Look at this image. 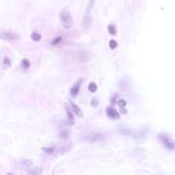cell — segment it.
<instances>
[{
    "mask_svg": "<svg viewBox=\"0 0 175 175\" xmlns=\"http://www.w3.org/2000/svg\"><path fill=\"white\" fill-rule=\"evenodd\" d=\"M94 1H95V0H89L88 5H87L86 12H85L84 18H83V26L85 28H88L91 24V11H92V9H93Z\"/></svg>",
    "mask_w": 175,
    "mask_h": 175,
    "instance_id": "cell-2",
    "label": "cell"
},
{
    "mask_svg": "<svg viewBox=\"0 0 175 175\" xmlns=\"http://www.w3.org/2000/svg\"><path fill=\"white\" fill-rule=\"evenodd\" d=\"M118 105H119L121 108H123V107H125V105H126V101L124 100H121L118 101Z\"/></svg>",
    "mask_w": 175,
    "mask_h": 175,
    "instance_id": "cell-16",
    "label": "cell"
},
{
    "mask_svg": "<svg viewBox=\"0 0 175 175\" xmlns=\"http://www.w3.org/2000/svg\"><path fill=\"white\" fill-rule=\"evenodd\" d=\"M30 64H30V62H29V59H24L22 61V67L24 69H28L30 67Z\"/></svg>",
    "mask_w": 175,
    "mask_h": 175,
    "instance_id": "cell-13",
    "label": "cell"
},
{
    "mask_svg": "<svg viewBox=\"0 0 175 175\" xmlns=\"http://www.w3.org/2000/svg\"><path fill=\"white\" fill-rule=\"evenodd\" d=\"M41 172H42V169H34V171L29 173V175H40Z\"/></svg>",
    "mask_w": 175,
    "mask_h": 175,
    "instance_id": "cell-15",
    "label": "cell"
},
{
    "mask_svg": "<svg viewBox=\"0 0 175 175\" xmlns=\"http://www.w3.org/2000/svg\"><path fill=\"white\" fill-rule=\"evenodd\" d=\"M160 139L162 141L163 146L167 147L168 149H175V144L172 138H170L167 135H160Z\"/></svg>",
    "mask_w": 175,
    "mask_h": 175,
    "instance_id": "cell-4",
    "label": "cell"
},
{
    "mask_svg": "<svg viewBox=\"0 0 175 175\" xmlns=\"http://www.w3.org/2000/svg\"><path fill=\"white\" fill-rule=\"evenodd\" d=\"M83 80L82 79H79L77 81L75 85L71 88V94H72V96H76L78 94V92H79V89H80V86H81V83H82Z\"/></svg>",
    "mask_w": 175,
    "mask_h": 175,
    "instance_id": "cell-5",
    "label": "cell"
},
{
    "mask_svg": "<svg viewBox=\"0 0 175 175\" xmlns=\"http://www.w3.org/2000/svg\"><path fill=\"white\" fill-rule=\"evenodd\" d=\"M7 175H15V174H12V173H8Z\"/></svg>",
    "mask_w": 175,
    "mask_h": 175,
    "instance_id": "cell-20",
    "label": "cell"
},
{
    "mask_svg": "<svg viewBox=\"0 0 175 175\" xmlns=\"http://www.w3.org/2000/svg\"><path fill=\"white\" fill-rule=\"evenodd\" d=\"M84 140L88 142H100L105 140V135L103 133H98V132H93V133H89L86 136L83 138Z\"/></svg>",
    "mask_w": 175,
    "mask_h": 175,
    "instance_id": "cell-3",
    "label": "cell"
},
{
    "mask_svg": "<svg viewBox=\"0 0 175 175\" xmlns=\"http://www.w3.org/2000/svg\"><path fill=\"white\" fill-rule=\"evenodd\" d=\"M109 45H110V48L111 49H115V48L118 46V42H117L116 40H111L110 41V43H109Z\"/></svg>",
    "mask_w": 175,
    "mask_h": 175,
    "instance_id": "cell-14",
    "label": "cell"
},
{
    "mask_svg": "<svg viewBox=\"0 0 175 175\" xmlns=\"http://www.w3.org/2000/svg\"><path fill=\"white\" fill-rule=\"evenodd\" d=\"M59 41H61V38H55L54 39V41L52 42V44H55V43H59Z\"/></svg>",
    "mask_w": 175,
    "mask_h": 175,
    "instance_id": "cell-18",
    "label": "cell"
},
{
    "mask_svg": "<svg viewBox=\"0 0 175 175\" xmlns=\"http://www.w3.org/2000/svg\"><path fill=\"white\" fill-rule=\"evenodd\" d=\"M10 66H11L10 59H8V57H4V59H3V67H4V68H9Z\"/></svg>",
    "mask_w": 175,
    "mask_h": 175,
    "instance_id": "cell-12",
    "label": "cell"
},
{
    "mask_svg": "<svg viewBox=\"0 0 175 175\" xmlns=\"http://www.w3.org/2000/svg\"><path fill=\"white\" fill-rule=\"evenodd\" d=\"M88 89H89V91L90 92L94 93V92H96V90H97V85H96L94 82H91L88 86Z\"/></svg>",
    "mask_w": 175,
    "mask_h": 175,
    "instance_id": "cell-10",
    "label": "cell"
},
{
    "mask_svg": "<svg viewBox=\"0 0 175 175\" xmlns=\"http://www.w3.org/2000/svg\"><path fill=\"white\" fill-rule=\"evenodd\" d=\"M70 105H71V107H72V109H73V110H72L73 112L75 113V114L77 115V116L79 117V118H82V117H83V113H82V111L80 110V108L78 107L77 105L73 103H71Z\"/></svg>",
    "mask_w": 175,
    "mask_h": 175,
    "instance_id": "cell-8",
    "label": "cell"
},
{
    "mask_svg": "<svg viewBox=\"0 0 175 175\" xmlns=\"http://www.w3.org/2000/svg\"><path fill=\"white\" fill-rule=\"evenodd\" d=\"M108 30H109V33L111 35H115V34L117 33V29H116V27H115V25H109Z\"/></svg>",
    "mask_w": 175,
    "mask_h": 175,
    "instance_id": "cell-11",
    "label": "cell"
},
{
    "mask_svg": "<svg viewBox=\"0 0 175 175\" xmlns=\"http://www.w3.org/2000/svg\"><path fill=\"white\" fill-rule=\"evenodd\" d=\"M107 115L112 119H119V114L116 110L112 109V108H108L107 109Z\"/></svg>",
    "mask_w": 175,
    "mask_h": 175,
    "instance_id": "cell-6",
    "label": "cell"
},
{
    "mask_svg": "<svg viewBox=\"0 0 175 175\" xmlns=\"http://www.w3.org/2000/svg\"><path fill=\"white\" fill-rule=\"evenodd\" d=\"M43 151H44L45 153H52V152H53V149H46V147H44Z\"/></svg>",
    "mask_w": 175,
    "mask_h": 175,
    "instance_id": "cell-17",
    "label": "cell"
},
{
    "mask_svg": "<svg viewBox=\"0 0 175 175\" xmlns=\"http://www.w3.org/2000/svg\"><path fill=\"white\" fill-rule=\"evenodd\" d=\"M1 38L5 39V40H15V38H18V37L17 35H15L13 33H11V32H8V33L3 32V33L1 34Z\"/></svg>",
    "mask_w": 175,
    "mask_h": 175,
    "instance_id": "cell-7",
    "label": "cell"
},
{
    "mask_svg": "<svg viewBox=\"0 0 175 175\" xmlns=\"http://www.w3.org/2000/svg\"><path fill=\"white\" fill-rule=\"evenodd\" d=\"M31 38H32V40L38 42V41L41 40V35L40 34H38V33H36V32H33V33L31 34Z\"/></svg>",
    "mask_w": 175,
    "mask_h": 175,
    "instance_id": "cell-9",
    "label": "cell"
},
{
    "mask_svg": "<svg viewBox=\"0 0 175 175\" xmlns=\"http://www.w3.org/2000/svg\"><path fill=\"white\" fill-rule=\"evenodd\" d=\"M121 112H122V113H124V114H126V113H127V112H126V111H125V109H123V108H122V109H121Z\"/></svg>",
    "mask_w": 175,
    "mask_h": 175,
    "instance_id": "cell-19",
    "label": "cell"
},
{
    "mask_svg": "<svg viewBox=\"0 0 175 175\" xmlns=\"http://www.w3.org/2000/svg\"><path fill=\"white\" fill-rule=\"evenodd\" d=\"M59 17H61V21H62V23H63L64 28L70 29V28L72 27L73 18H72V15H71V12L69 9L64 8L63 10L61 11V13H59Z\"/></svg>",
    "mask_w": 175,
    "mask_h": 175,
    "instance_id": "cell-1",
    "label": "cell"
}]
</instances>
